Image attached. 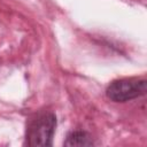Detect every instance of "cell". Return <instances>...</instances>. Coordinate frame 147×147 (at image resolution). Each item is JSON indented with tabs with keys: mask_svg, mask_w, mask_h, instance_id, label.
Segmentation results:
<instances>
[{
	"mask_svg": "<svg viewBox=\"0 0 147 147\" xmlns=\"http://www.w3.org/2000/svg\"><path fill=\"white\" fill-rule=\"evenodd\" d=\"M63 145L67 147H76V146L77 147H86V146H93L94 142L87 132L72 131L67 136Z\"/></svg>",
	"mask_w": 147,
	"mask_h": 147,
	"instance_id": "3957f363",
	"label": "cell"
},
{
	"mask_svg": "<svg viewBox=\"0 0 147 147\" xmlns=\"http://www.w3.org/2000/svg\"><path fill=\"white\" fill-rule=\"evenodd\" d=\"M147 92V80L145 78H122L111 82L106 94L114 102H126L145 95Z\"/></svg>",
	"mask_w": 147,
	"mask_h": 147,
	"instance_id": "7a4b0ae2",
	"label": "cell"
},
{
	"mask_svg": "<svg viewBox=\"0 0 147 147\" xmlns=\"http://www.w3.org/2000/svg\"><path fill=\"white\" fill-rule=\"evenodd\" d=\"M56 127V116L53 111L41 110L31 116L26 124L25 145L52 146Z\"/></svg>",
	"mask_w": 147,
	"mask_h": 147,
	"instance_id": "6da1fadb",
	"label": "cell"
}]
</instances>
